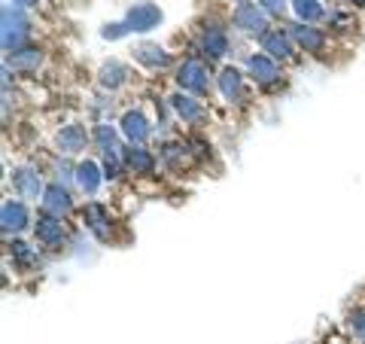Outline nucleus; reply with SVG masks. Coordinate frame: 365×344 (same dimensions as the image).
Here are the masks:
<instances>
[{
	"label": "nucleus",
	"mask_w": 365,
	"mask_h": 344,
	"mask_svg": "<svg viewBox=\"0 0 365 344\" xmlns=\"http://www.w3.org/2000/svg\"><path fill=\"white\" fill-rule=\"evenodd\" d=\"M28 34H31V19L21 13V6H4V52H16L19 49V43L21 40H28Z\"/></svg>",
	"instance_id": "nucleus-1"
},
{
	"label": "nucleus",
	"mask_w": 365,
	"mask_h": 344,
	"mask_svg": "<svg viewBox=\"0 0 365 344\" xmlns=\"http://www.w3.org/2000/svg\"><path fill=\"white\" fill-rule=\"evenodd\" d=\"M177 86L186 88V91H195V95H204L210 86V74H207V64L198 61V59H186L177 71Z\"/></svg>",
	"instance_id": "nucleus-2"
},
{
	"label": "nucleus",
	"mask_w": 365,
	"mask_h": 344,
	"mask_svg": "<svg viewBox=\"0 0 365 344\" xmlns=\"http://www.w3.org/2000/svg\"><path fill=\"white\" fill-rule=\"evenodd\" d=\"M158 21H162V9H158L155 4H137L128 9V16H125V31H153Z\"/></svg>",
	"instance_id": "nucleus-3"
},
{
	"label": "nucleus",
	"mask_w": 365,
	"mask_h": 344,
	"mask_svg": "<svg viewBox=\"0 0 365 344\" xmlns=\"http://www.w3.org/2000/svg\"><path fill=\"white\" fill-rule=\"evenodd\" d=\"M232 21L235 28L241 31H250V34H265V9H262L259 4H237L235 13H232Z\"/></svg>",
	"instance_id": "nucleus-4"
},
{
	"label": "nucleus",
	"mask_w": 365,
	"mask_h": 344,
	"mask_svg": "<svg viewBox=\"0 0 365 344\" xmlns=\"http://www.w3.org/2000/svg\"><path fill=\"white\" fill-rule=\"evenodd\" d=\"M34 235L43 247H61L64 238H67V228L61 223V216H52V213H43L37 226H34Z\"/></svg>",
	"instance_id": "nucleus-5"
},
{
	"label": "nucleus",
	"mask_w": 365,
	"mask_h": 344,
	"mask_svg": "<svg viewBox=\"0 0 365 344\" xmlns=\"http://www.w3.org/2000/svg\"><path fill=\"white\" fill-rule=\"evenodd\" d=\"M83 223L95 238H101V241L110 238V211L104 208V204H95V201L86 204L83 208Z\"/></svg>",
	"instance_id": "nucleus-6"
},
{
	"label": "nucleus",
	"mask_w": 365,
	"mask_h": 344,
	"mask_svg": "<svg viewBox=\"0 0 365 344\" xmlns=\"http://www.w3.org/2000/svg\"><path fill=\"white\" fill-rule=\"evenodd\" d=\"M292 34H283L280 28H274V31H265L262 34V49H265L271 59H292Z\"/></svg>",
	"instance_id": "nucleus-7"
},
{
	"label": "nucleus",
	"mask_w": 365,
	"mask_h": 344,
	"mask_svg": "<svg viewBox=\"0 0 365 344\" xmlns=\"http://www.w3.org/2000/svg\"><path fill=\"white\" fill-rule=\"evenodd\" d=\"M71 208H73L71 192H67L61 183H52V186H46V192H43V211L46 213L64 216V213H71Z\"/></svg>",
	"instance_id": "nucleus-8"
},
{
	"label": "nucleus",
	"mask_w": 365,
	"mask_h": 344,
	"mask_svg": "<svg viewBox=\"0 0 365 344\" xmlns=\"http://www.w3.org/2000/svg\"><path fill=\"white\" fill-rule=\"evenodd\" d=\"M122 162H125V168H128V171H134V174H153V171H155L153 153L143 150V146H137V143L125 146V150H122Z\"/></svg>",
	"instance_id": "nucleus-9"
},
{
	"label": "nucleus",
	"mask_w": 365,
	"mask_h": 344,
	"mask_svg": "<svg viewBox=\"0 0 365 344\" xmlns=\"http://www.w3.org/2000/svg\"><path fill=\"white\" fill-rule=\"evenodd\" d=\"M0 223H4V232H21V228L28 226V208L21 201H4V208H0Z\"/></svg>",
	"instance_id": "nucleus-10"
},
{
	"label": "nucleus",
	"mask_w": 365,
	"mask_h": 344,
	"mask_svg": "<svg viewBox=\"0 0 365 344\" xmlns=\"http://www.w3.org/2000/svg\"><path fill=\"white\" fill-rule=\"evenodd\" d=\"M250 76L256 79V83H274V79H280V67H277V61L271 59V55H265V52H259V55H253L250 59Z\"/></svg>",
	"instance_id": "nucleus-11"
},
{
	"label": "nucleus",
	"mask_w": 365,
	"mask_h": 344,
	"mask_svg": "<svg viewBox=\"0 0 365 344\" xmlns=\"http://www.w3.org/2000/svg\"><path fill=\"white\" fill-rule=\"evenodd\" d=\"M43 61V52L37 49V46H28V49H16L6 55V67H13V71L19 74H34Z\"/></svg>",
	"instance_id": "nucleus-12"
},
{
	"label": "nucleus",
	"mask_w": 365,
	"mask_h": 344,
	"mask_svg": "<svg viewBox=\"0 0 365 344\" xmlns=\"http://www.w3.org/2000/svg\"><path fill=\"white\" fill-rule=\"evenodd\" d=\"M13 186H16V192L21 195V198H40V195L46 192V189H43V183H40V174H37L34 168H21V171H16Z\"/></svg>",
	"instance_id": "nucleus-13"
},
{
	"label": "nucleus",
	"mask_w": 365,
	"mask_h": 344,
	"mask_svg": "<svg viewBox=\"0 0 365 344\" xmlns=\"http://www.w3.org/2000/svg\"><path fill=\"white\" fill-rule=\"evenodd\" d=\"M55 143H58L61 153H79V150H86L88 134H86L83 125H64L58 131V137H55Z\"/></svg>",
	"instance_id": "nucleus-14"
},
{
	"label": "nucleus",
	"mask_w": 365,
	"mask_h": 344,
	"mask_svg": "<svg viewBox=\"0 0 365 344\" xmlns=\"http://www.w3.org/2000/svg\"><path fill=\"white\" fill-rule=\"evenodd\" d=\"M122 134L128 137L131 143H137V146H143V141L150 137V122L143 119V113H125L122 116Z\"/></svg>",
	"instance_id": "nucleus-15"
},
{
	"label": "nucleus",
	"mask_w": 365,
	"mask_h": 344,
	"mask_svg": "<svg viewBox=\"0 0 365 344\" xmlns=\"http://www.w3.org/2000/svg\"><path fill=\"white\" fill-rule=\"evenodd\" d=\"M201 46H204V55H207L210 61H216V59H222V55L228 52V37H225V31L222 28H216V25H210V28H204V37H201Z\"/></svg>",
	"instance_id": "nucleus-16"
},
{
	"label": "nucleus",
	"mask_w": 365,
	"mask_h": 344,
	"mask_svg": "<svg viewBox=\"0 0 365 344\" xmlns=\"http://www.w3.org/2000/svg\"><path fill=\"white\" fill-rule=\"evenodd\" d=\"M292 40L299 43L304 52H323L326 34L319 31V28H311V25H295L292 28Z\"/></svg>",
	"instance_id": "nucleus-17"
},
{
	"label": "nucleus",
	"mask_w": 365,
	"mask_h": 344,
	"mask_svg": "<svg viewBox=\"0 0 365 344\" xmlns=\"http://www.w3.org/2000/svg\"><path fill=\"white\" fill-rule=\"evenodd\" d=\"M220 91L228 101H241L244 98V76L235 71V67H225L220 74Z\"/></svg>",
	"instance_id": "nucleus-18"
},
{
	"label": "nucleus",
	"mask_w": 365,
	"mask_h": 344,
	"mask_svg": "<svg viewBox=\"0 0 365 344\" xmlns=\"http://www.w3.org/2000/svg\"><path fill=\"white\" fill-rule=\"evenodd\" d=\"M101 168L95 165V162H83L76 168V183H79V189H83L86 195H95L98 192V186H101Z\"/></svg>",
	"instance_id": "nucleus-19"
},
{
	"label": "nucleus",
	"mask_w": 365,
	"mask_h": 344,
	"mask_svg": "<svg viewBox=\"0 0 365 344\" xmlns=\"http://www.w3.org/2000/svg\"><path fill=\"white\" fill-rule=\"evenodd\" d=\"M134 59L140 61V64H146V67H153V71H158V67H168L165 49H158V46H153V43L137 46V49H134Z\"/></svg>",
	"instance_id": "nucleus-20"
},
{
	"label": "nucleus",
	"mask_w": 365,
	"mask_h": 344,
	"mask_svg": "<svg viewBox=\"0 0 365 344\" xmlns=\"http://www.w3.org/2000/svg\"><path fill=\"white\" fill-rule=\"evenodd\" d=\"M170 104H174L177 116H180V119H186V122H198V119L204 116L201 104H198L195 98H189V95H174V98H170Z\"/></svg>",
	"instance_id": "nucleus-21"
},
{
	"label": "nucleus",
	"mask_w": 365,
	"mask_h": 344,
	"mask_svg": "<svg viewBox=\"0 0 365 344\" xmlns=\"http://www.w3.org/2000/svg\"><path fill=\"white\" fill-rule=\"evenodd\" d=\"M125 79H128V67L119 64V61H110L101 67V86L104 88H119Z\"/></svg>",
	"instance_id": "nucleus-22"
},
{
	"label": "nucleus",
	"mask_w": 365,
	"mask_h": 344,
	"mask_svg": "<svg viewBox=\"0 0 365 344\" xmlns=\"http://www.w3.org/2000/svg\"><path fill=\"white\" fill-rule=\"evenodd\" d=\"M292 9H295V16H299L304 25L323 19V6H319V0H292Z\"/></svg>",
	"instance_id": "nucleus-23"
},
{
	"label": "nucleus",
	"mask_w": 365,
	"mask_h": 344,
	"mask_svg": "<svg viewBox=\"0 0 365 344\" xmlns=\"http://www.w3.org/2000/svg\"><path fill=\"white\" fill-rule=\"evenodd\" d=\"M9 253H13V259L19 262L21 268H31L34 262H37V250L28 247V244H21V241H13V244H9Z\"/></svg>",
	"instance_id": "nucleus-24"
},
{
	"label": "nucleus",
	"mask_w": 365,
	"mask_h": 344,
	"mask_svg": "<svg viewBox=\"0 0 365 344\" xmlns=\"http://www.w3.org/2000/svg\"><path fill=\"white\" fill-rule=\"evenodd\" d=\"M95 141L101 146V153L116 150V131H113V125H98V128H95Z\"/></svg>",
	"instance_id": "nucleus-25"
},
{
	"label": "nucleus",
	"mask_w": 365,
	"mask_h": 344,
	"mask_svg": "<svg viewBox=\"0 0 365 344\" xmlns=\"http://www.w3.org/2000/svg\"><path fill=\"white\" fill-rule=\"evenodd\" d=\"M122 165H125V162H122L119 150H110V153H104V177L116 180V177H119V168H122Z\"/></svg>",
	"instance_id": "nucleus-26"
},
{
	"label": "nucleus",
	"mask_w": 365,
	"mask_h": 344,
	"mask_svg": "<svg viewBox=\"0 0 365 344\" xmlns=\"http://www.w3.org/2000/svg\"><path fill=\"white\" fill-rule=\"evenodd\" d=\"M350 329L359 335V341L365 344V308H356V311L350 314Z\"/></svg>",
	"instance_id": "nucleus-27"
},
{
	"label": "nucleus",
	"mask_w": 365,
	"mask_h": 344,
	"mask_svg": "<svg viewBox=\"0 0 365 344\" xmlns=\"http://www.w3.org/2000/svg\"><path fill=\"white\" fill-rule=\"evenodd\" d=\"M256 4L265 9V13H280V9L287 6V0H256Z\"/></svg>",
	"instance_id": "nucleus-28"
},
{
	"label": "nucleus",
	"mask_w": 365,
	"mask_h": 344,
	"mask_svg": "<svg viewBox=\"0 0 365 344\" xmlns=\"http://www.w3.org/2000/svg\"><path fill=\"white\" fill-rule=\"evenodd\" d=\"M16 6H37V0H13Z\"/></svg>",
	"instance_id": "nucleus-29"
},
{
	"label": "nucleus",
	"mask_w": 365,
	"mask_h": 344,
	"mask_svg": "<svg viewBox=\"0 0 365 344\" xmlns=\"http://www.w3.org/2000/svg\"><path fill=\"white\" fill-rule=\"evenodd\" d=\"M353 4H359V6H365V0H353Z\"/></svg>",
	"instance_id": "nucleus-30"
}]
</instances>
